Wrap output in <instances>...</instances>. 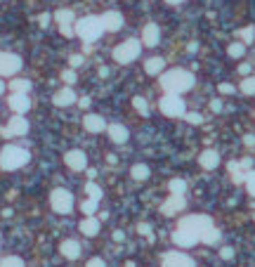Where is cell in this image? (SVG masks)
Masks as SVG:
<instances>
[{"label":"cell","instance_id":"cell-13","mask_svg":"<svg viewBox=\"0 0 255 267\" xmlns=\"http://www.w3.org/2000/svg\"><path fill=\"white\" fill-rule=\"evenodd\" d=\"M102 26H104V31H121L123 29V15L121 12H104L102 15Z\"/></svg>","mask_w":255,"mask_h":267},{"label":"cell","instance_id":"cell-7","mask_svg":"<svg viewBox=\"0 0 255 267\" xmlns=\"http://www.w3.org/2000/svg\"><path fill=\"white\" fill-rule=\"evenodd\" d=\"M177 227H187V230H191L194 234H199V239H201L203 232L208 230V227H213V220L208 215H187V217L180 220Z\"/></svg>","mask_w":255,"mask_h":267},{"label":"cell","instance_id":"cell-51","mask_svg":"<svg viewBox=\"0 0 255 267\" xmlns=\"http://www.w3.org/2000/svg\"><path fill=\"white\" fill-rule=\"evenodd\" d=\"M113 239H116V241H123L126 236H123V232H116V234H113Z\"/></svg>","mask_w":255,"mask_h":267},{"label":"cell","instance_id":"cell-53","mask_svg":"<svg viewBox=\"0 0 255 267\" xmlns=\"http://www.w3.org/2000/svg\"><path fill=\"white\" fill-rule=\"evenodd\" d=\"M2 92H5V83L0 81V95H2Z\"/></svg>","mask_w":255,"mask_h":267},{"label":"cell","instance_id":"cell-52","mask_svg":"<svg viewBox=\"0 0 255 267\" xmlns=\"http://www.w3.org/2000/svg\"><path fill=\"white\" fill-rule=\"evenodd\" d=\"M165 2H170V5H180V2H184V0H165Z\"/></svg>","mask_w":255,"mask_h":267},{"label":"cell","instance_id":"cell-30","mask_svg":"<svg viewBox=\"0 0 255 267\" xmlns=\"http://www.w3.org/2000/svg\"><path fill=\"white\" fill-rule=\"evenodd\" d=\"M168 189H170V194H184V192H187V182L175 178V180H170Z\"/></svg>","mask_w":255,"mask_h":267},{"label":"cell","instance_id":"cell-4","mask_svg":"<svg viewBox=\"0 0 255 267\" xmlns=\"http://www.w3.org/2000/svg\"><path fill=\"white\" fill-rule=\"evenodd\" d=\"M140 50H142V43L137 38H128L121 45L113 48V59L118 64H130V62H135L140 57Z\"/></svg>","mask_w":255,"mask_h":267},{"label":"cell","instance_id":"cell-45","mask_svg":"<svg viewBox=\"0 0 255 267\" xmlns=\"http://www.w3.org/2000/svg\"><path fill=\"white\" fill-rule=\"evenodd\" d=\"M220 255H222L224 260H232V255H234V250H232V249H229V246H227V249H222V253H220Z\"/></svg>","mask_w":255,"mask_h":267},{"label":"cell","instance_id":"cell-31","mask_svg":"<svg viewBox=\"0 0 255 267\" xmlns=\"http://www.w3.org/2000/svg\"><path fill=\"white\" fill-rule=\"evenodd\" d=\"M241 92L243 95H255V76H246L241 81Z\"/></svg>","mask_w":255,"mask_h":267},{"label":"cell","instance_id":"cell-47","mask_svg":"<svg viewBox=\"0 0 255 267\" xmlns=\"http://www.w3.org/2000/svg\"><path fill=\"white\" fill-rule=\"evenodd\" d=\"M38 21H40V26L45 29V26L50 24V15H40V19H38Z\"/></svg>","mask_w":255,"mask_h":267},{"label":"cell","instance_id":"cell-17","mask_svg":"<svg viewBox=\"0 0 255 267\" xmlns=\"http://www.w3.org/2000/svg\"><path fill=\"white\" fill-rule=\"evenodd\" d=\"M83 125H85L88 133H102V130H107V121L102 116H97V114H88L83 118Z\"/></svg>","mask_w":255,"mask_h":267},{"label":"cell","instance_id":"cell-8","mask_svg":"<svg viewBox=\"0 0 255 267\" xmlns=\"http://www.w3.org/2000/svg\"><path fill=\"white\" fill-rule=\"evenodd\" d=\"M21 69V59L12 52H0V76H15Z\"/></svg>","mask_w":255,"mask_h":267},{"label":"cell","instance_id":"cell-37","mask_svg":"<svg viewBox=\"0 0 255 267\" xmlns=\"http://www.w3.org/2000/svg\"><path fill=\"white\" fill-rule=\"evenodd\" d=\"M83 213H88V215H92L95 211H97V201H92V199H88V201H83Z\"/></svg>","mask_w":255,"mask_h":267},{"label":"cell","instance_id":"cell-27","mask_svg":"<svg viewBox=\"0 0 255 267\" xmlns=\"http://www.w3.org/2000/svg\"><path fill=\"white\" fill-rule=\"evenodd\" d=\"M201 241H203V244H218V241H220V232L215 230V225H213V227H208V230L203 232Z\"/></svg>","mask_w":255,"mask_h":267},{"label":"cell","instance_id":"cell-46","mask_svg":"<svg viewBox=\"0 0 255 267\" xmlns=\"http://www.w3.org/2000/svg\"><path fill=\"white\" fill-rule=\"evenodd\" d=\"M239 73H241V76H248V73H251V64H241V67H239Z\"/></svg>","mask_w":255,"mask_h":267},{"label":"cell","instance_id":"cell-36","mask_svg":"<svg viewBox=\"0 0 255 267\" xmlns=\"http://www.w3.org/2000/svg\"><path fill=\"white\" fill-rule=\"evenodd\" d=\"M246 187H248V194L255 196V170H251V173L246 175Z\"/></svg>","mask_w":255,"mask_h":267},{"label":"cell","instance_id":"cell-38","mask_svg":"<svg viewBox=\"0 0 255 267\" xmlns=\"http://www.w3.org/2000/svg\"><path fill=\"white\" fill-rule=\"evenodd\" d=\"M184 118H187V121H189L191 125H199L201 121H203V116H201V114H196V111H191V114H184Z\"/></svg>","mask_w":255,"mask_h":267},{"label":"cell","instance_id":"cell-14","mask_svg":"<svg viewBox=\"0 0 255 267\" xmlns=\"http://www.w3.org/2000/svg\"><path fill=\"white\" fill-rule=\"evenodd\" d=\"M142 43H144L146 48H156V45L161 43V31H159L156 24H146L144 26V31H142Z\"/></svg>","mask_w":255,"mask_h":267},{"label":"cell","instance_id":"cell-42","mask_svg":"<svg viewBox=\"0 0 255 267\" xmlns=\"http://www.w3.org/2000/svg\"><path fill=\"white\" fill-rule=\"evenodd\" d=\"M85 267H107L104 265V260L102 258H92V260H88V265Z\"/></svg>","mask_w":255,"mask_h":267},{"label":"cell","instance_id":"cell-26","mask_svg":"<svg viewBox=\"0 0 255 267\" xmlns=\"http://www.w3.org/2000/svg\"><path fill=\"white\" fill-rule=\"evenodd\" d=\"M10 88L15 90V95H26V92L31 90V83H29L26 78H17V81L10 83Z\"/></svg>","mask_w":255,"mask_h":267},{"label":"cell","instance_id":"cell-11","mask_svg":"<svg viewBox=\"0 0 255 267\" xmlns=\"http://www.w3.org/2000/svg\"><path fill=\"white\" fill-rule=\"evenodd\" d=\"M184 206H187V201H184L182 194H170L168 196V201L161 206V213L163 215H175V213H180V211H184Z\"/></svg>","mask_w":255,"mask_h":267},{"label":"cell","instance_id":"cell-44","mask_svg":"<svg viewBox=\"0 0 255 267\" xmlns=\"http://www.w3.org/2000/svg\"><path fill=\"white\" fill-rule=\"evenodd\" d=\"M59 29H62V33H64V36H69V38L76 36V31H73V26H71V24H69V26H59Z\"/></svg>","mask_w":255,"mask_h":267},{"label":"cell","instance_id":"cell-15","mask_svg":"<svg viewBox=\"0 0 255 267\" xmlns=\"http://www.w3.org/2000/svg\"><path fill=\"white\" fill-rule=\"evenodd\" d=\"M199 163H201V168H206V170H215L220 166V154L215 149H206L199 156Z\"/></svg>","mask_w":255,"mask_h":267},{"label":"cell","instance_id":"cell-21","mask_svg":"<svg viewBox=\"0 0 255 267\" xmlns=\"http://www.w3.org/2000/svg\"><path fill=\"white\" fill-rule=\"evenodd\" d=\"M109 137L113 140L116 144H123V142H128V128L126 125H121V123H111L109 128Z\"/></svg>","mask_w":255,"mask_h":267},{"label":"cell","instance_id":"cell-18","mask_svg":"<svg viewBox=\"0 0 255 267\" xmlns=\"http://www.w3.org/2000/svg\"><path fill=\"white\" fill-rule=\"evenodd\" d=\"M52 102H55L57 107H69L76 102V92L71 88H62L55 92V97H52Z\"/></svg>","mask_w":255,"mask_h":267},{"label":"cell","instance_id":"cell-33","mask_svg":"<svg viewBox=\"0 0 255 267\" xmlns=\"http://www.w3.org/2000/svg\"><path fill=\"white\" fill-rule=\"evenodd\" d=\"M239 36H241V43H243V45H246V43H253L255 29H253V26H246V29H241V31H239Z\"/></svg>","mask_w":255,"mask_h":267},{"label":"cell","instance_id":"cell-48","mask_svg":"<svg viewBox=\"0 0 255 267\" xmlns=\"http://www.w3.org/2000/svg\"><path fill=\"white\" fill-rule=\"evenodd\" d=\"M210 109H213V111H222V102H220V100H213V102H210Z\"/></svg>","mask_w":255,"mask_h":267},{"label":"cell","instance_id":"cell-10","mask_svg":"<svg viewBox=\"0 0 255 267\" xmlns=\"http://www.w3.org/2000/svg\"><path fill=\"white\" fill-rule=\"evenodd\" d=\"M163 267H194V260L189 255H184V253L173 250V253L163 255Z\"/></svg>","mask_w":255,"mask_h":267},{"label":"cell","instance_id":"cell-43","mask_svg":"<svg viewBox=\"0 0 255 267\" xmlns=\"http://www.w3.org/2000/svg\"><path fill=\"white\" fill-rule=\"evenodd\" d=\"M137 232H140V234H144V236H151V227H149L146 222H142V225L137 227Z\"/></svg>","mask_w":255,"mask_h":267},{"label":"cell","instance_id":"cell-22","mask_svg":"<svg viewBox=\"0 0 255 267\" xmlns=\"http://www.w3.org/2000/svg\"><path fill=\"white\" fill-rule=\"evenodd\" d=\"M163 67H165L163 57H149L144 62V71L149 73V76H159V73L163 71Z\"/></svg>","mask_w":255,"mask_h":267},{"label":"cell","instance_id":"cell-16","mask_svg":"<svg viewBox=\"0 0 255 267\" xmlns=\"http://www.w3.org/2000/svg\"><path fill=\"white\" fill-rule=\"evenodd\" d=\"M10 109H12L17 116H21V114H26V111L31 109V100H29L26 95H12V97H10Z\"/></svg>","mask_w":255,"mask_h":267},{"label":"cell","instance_id":"cell-3","mask_svg":"<svg viewBox=\"0 0 255 267\" xmlns=\"http://www.w3.org/2000/svg\"><path fill=\"white\" fill-rule=\"evenodd\" d=\"M73 31H76V36L83 38V40L90 45V43H95L97 38L104 33L102 17H83V19H78V21L73 24Z\"/></svg>","mask_w":255,"mask_h":267},{"label":"cell","instance_id":"cell-35","mask_svg":"<svg viewBox=\"0 0 255 267\" xmlns=\"http://www.w3.org/2000/svg\"><path fill=\"white\" fill-rule=\"evenodd\" d=\"M0 267H24V260H19V258H15V255H10V258H5V260L0 263Z\"/></svg>","mask_w":255,"mask_h":267},{"label":"cell","instance_id":"cell-2","mask_svg":"<svg viewBox=\"0 0 255 267\" xmlns=\"http://www.w3.org/2000/svg\"><path fill=\"white\" fill-rule=\"evenodd\" d=\"M29 161H31V154L19 144H7L0 151V168L2 170H17L21 166H26Z\"/></svg>","mask_w":255,"mask_h":267},{"label":"cell","instance_id":"cell-32","mask_svg":"<svg viewBox=\"0 0 255 267\" xmlns=\"http://www.w3.org/2000/svg\"><path fill=\"white\" fill-rule=\"evenodd\" d=\"M132 104H135V109H137L142 116H149V104H146L144 97H132Z\"/></svg>","mask_w":255,"mask_h":267},{"label":"cell","instance_id":"cell-29","mask_svg":"<svg viewBox=\"0 0 255 267\" xmlns=\"http://www.w3.org/2000/svg\"><path fill=\"white\" fill-rule=\"evenodd\" d=\"M130 175H132L135 180H146V178H149V168H146L144 163H137V166H132Z\"/></svg>","mask_w":255,"mask_h":267},{"label":"cell","instance_id":"cell-41","mask_svg":"<svg viewBox=\"0 0 255 267\" xmlns=\"http://www.w3.org/2000/svg\"><path fill=\"white\" fill-rule=\"evenodd\" d=\"M62 81H66V83H73V81H76V71H71V69H69V71H64V73H62Z\"/></svg>","mask_w":255,"mask_h":267},{"label":"cell","instance_id":"cell-19","mask_svg":"<svg viewBox=\"0 0 255 267\" xmlns=\"http://www.w3.org/2000/svg\"><path fill=\"white\" fill-rule=\"evenodd\" d=\"M7 130H10V135H19V137H24V135L29 133V121H26L24 116H15V118H10Z\"/></svg>","mask_w":255,"mask_h":267},{"label":"cell","instance_id":"cell-28","mask_svg":"<svg viewBox=\"0 0 255 267\" xmlns=\"http://www.w3.org/2000/svg\"><path fill=\"white\" fill-rule=\"evenodd\" d=\"M227 54H229V57H234V59H239V57H243V54H246V45H243V43H229Z\"/></svg>","mask_w":255,"mask_h":267},{"label":"cell","instance_id":"cell-1","mask_svg":"<svg viewBox=\"0 0 255 267\" xmlns=\"http://www.w3.org/2000/svg\"><path fill=\"white\" fill-rule=\"evenodd\" d=\"M161 88L165 90V95H182L194 88V73L184 69H170L161 73Z\"/></svg>","mask_w":255,"mask_h":267},{"label":"cell","instance_id":"cell-40","mask_svg":"<svg viewBox=\"0 0 255 267\" xmlns=\"http://www.w3.org/2000/svg\"><path fill=\"white\" fill-rule=\"evenodd\" d=\"M69 64H71L73 69H78V67L83 64V54H71V59H69Z\"/></svg>","mask_w":255,"mask_h":267},{"label":"cell","instance_id":"cell-49","mask_svg":"<svg viewBox=\"0 0 255 267\" xmlns=\"http://www.w3.org/2000/svg\"><path fill=\"white\" fill-rule=\"evenodd\" d=\"M243 142H246V147H253V144H255V135H246V137H243Z\"/></svg>","mask_w":255,"mask_h":267},{"label":"cell","instance_id":"cell-39","mask_svg":"<svg viewBox=\"0 0 255 267\" xmlns=\"http://www.w3.org/2000/svg\"><path fill=\"white\" fill-rule=\"evenodd\" d=\"M218 90L222 95H234V85H232V83H220Z\"/></svg>","mask_w":255,"mask_h":267},{"label":"cell","instance_id":"cell-5","mask_svg":"<svg viewBox=\"0 0 255 267\" xmlns=\"http://www.w3.org/2000/svg\"><path fill=\"white\" fill-rule=\"evenodd\" d=\"M159 109L170 118H180V116L187 114L184 111V100H180V95H163L161 102H159Z\"/></svg>","mask_w":255,"mask_h":267},{"label":"cell","instance_id":"cell-20","mask_svg":"<svg viewBox=\"0 0 255 267\" xmlns=\"http://www.w3.org/2000/svg\"><path fill=\"white\" fill-rule=\"evenodd\" d=\"M59 250H62V255H64V258H69V260H76V258L80 255V244H78L76 239H66V241H62Z\"/></svg>","mask_w":255,"mask_h":267},{"label":"cell","instance_id":"cell-6","mask_svg":"<svg viewBox=\"0 0 255 267\" xmlns=\"http://www.w3.org/2000/svg\"><path fill=\"white\" fill-rule=\"evenodd\" d=\"M50 203H52V208H55V213H71L73 208V194L69 192V189H64V187H57L55 192H52V196H50Z\"/></svg>","mask_w":255,"mask_h":267},{"label":"cell","instance_id":"cell-24","mask_svg":"<svg viewBox=\"0 0 255 267\" xmlns=\"http://www.w3.org/2000/svg\"><path fill=\"white\" fill-rule=\"evenodd\" d=\"M229 173H232V180H234L237 184H243V182H246V175H248V173L241 168V163H237V161L229 163Z\"/></svg>","mask_w":255,"mask_h":267},{"label":"cell","instance_id":"cell-50","mask_svg":"<svg viewBox=\"0 0 255 267\" xmlns=\"http://www.w3.org/2000/svg\"><path fill=\"white\" fill-rule=\"evenodd\" d=\"M80 107H83V109L90 107V97H83V100H80Z\"/></svg>","mask_w":255,"mask_h":267},{"label":"cell","instance_id":"cell-34","mask_svg":"<svg viewBox=\"0 0 255 267\" xmlns=\"http://www.w3.org/2000/svg\"><path fill=\"white\" fill-rule=\"evenodd\" d=\"M85 192L90 194L92 201H99V199H102V189H99L95 182H88V184H85Z\"/></svg>","mask_w":255,"mask_h":267},{"label":"cell","instance_id":"cell-25","mask_svg":"<svg viewBox=\"0 0 255 267\" xmlns=\"http://www.w3.org/2000/svg\"><path fill=\"white\" fill-rule=\"evenodd\" d=\"M55 19H57V24H59V26H69V24L76 21V15H73L71 10H57Z\"/></svg>","mask_w":255,"mask_h":267},{"label":"cell","instance_id":"cell-23","mask_svg":"<svg viewBox=\"0 0 255 267\" xmlns=\"http://www.w3.org/2000/svg\"><path fill=\"white\" fill-rule=\"evenodd\" d=\"M80 232H83V234H85V236H95V234H97V232H99V220H97V217H85V220H83V222H80Z\"/></svg>","mask_w":255,"mask_h":267},{"label":"cell","instance_id":"cell-12","mask_svg":"<svg viewBox=\"0 0 255 267\" xmlns=\"http://www.w3.org/2000/svg\"><path fill=\"white\" fill-rule=\"evenodd\" d=\"M66 166L71 168V170H85V166H88V156L80 151V149H71V151H66Z\"/></svg>","mask_w":255,"mask_h":267},{"label":"cell","instance_id":"cell-9","mask_svg":"<svg viewBox=\"0 0 255 267\" xmlns=\"http://www.w3.org/2000/svg\"><path fill=\"white\" fill-rule=\"evenodd\" d=\"M173 241L177 244V246H182V249H191V246H196L201 239L199 234H194L191 230H187V227H177V230L173 232Z\"/></svg>","mask_w":255,"mask_h":267}]
</instances>
